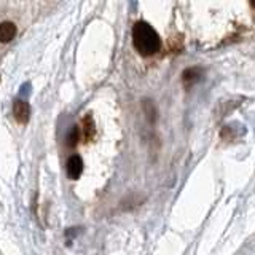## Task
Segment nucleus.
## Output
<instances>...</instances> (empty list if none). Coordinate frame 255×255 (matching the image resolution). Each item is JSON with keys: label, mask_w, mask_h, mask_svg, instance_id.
I'll return each mask as SVG.
<instances>
[{"label": "nucleus", "mask_w": 255, "mask_h": 255, "mask_svg": "<svg viewBox=\"0 0 255 255\" xmlns=\"http://www.w3.org/2000/svg\"><path fill=\"white\" fill-rule=\"evenodd\" d=\"M132 43L139 54L153 56L161 48V38L148 22L139 21L132 27Z\"/></svg>", "instance_id": "f257e3e1"}, {"label": "nucleus", "mask_w": 255, "mask_h": 255, "mask_svg": "<svg viewBox=\"0 0 255 255\" xmlns=\"http://www.w3.org/2000/svg\"><path fill=\"white\" fill-rule=\"evenodd\" d=\"M96 137V123H94V118L91 114H88L83 118V123H82V129H80V139L83 142H91Z\"/></svg>", "instance_id": "f03ea898"}, {"label": "nucleus", "mask_w": 255, "mask_h": 255, "mask_svg": "<svg viewBox=\"0 0 255 255\" xmlns=\"http://www.w3.org/2000/svg\"><path fill=\"white\" fill-rule=\"evenodd\" d=\"M13 115L14 118L18 120L19 123H27L29 122V118H30V107H29V104L26 101H22V99H18V101H14L13 104Z\"/></svg>", "instance_id": "7ed1b4c3"}, {"label": "nucleus", "mask_w": 255, "mask_h": 255, "mask_svg": "<svg viewBox=\"0 0 255 255\" xmlns=\"http://www.w3.org/2000/svg\"><path fill=\"white\" fill-rule=\"evenodd\" d=\"M83 172V161L78 155H74L69 158L67 161V174L72 180H77Z\"/></svg>", "instance_id": "20e7f679"}, {"label": "nucleus", "mask_w": 255, "mask_h": 255, "mask_svg": "<svg viewBox=\"0 0 255 255\" xmlns=\"http://www.w3.org/2000/svg\"><path fill=\"white\" fill-rule=\"evenodd\" d=\"M16 35V26L10 21H5L0 24V42L2 43H8L11 42Z\"/></svg>", "instance_id": "39448f33"}, {"label": "nucleus", "mask_w": 255, "mask_h": 255, "mask_svg": "<svg viewBox=\"0 0 255 255\" xmlns=\"http://www.w3.org/2000/svg\"><path fill=\"white\" fill-rule=\"evenodd\" d=\"M201 75H203L201 69H199V67H191V69H187L185 72H183L182 80H183V83H185V86H191V85H195L196 82H199Z\"/></svg>", "instance_id": "423d86ee"}, {"label": "nucleus", "mask_w": 255, "mask_h": 255, "mask_svg": "<svg viewBox=\"0 0 255 255\" xmlns=\"http://www.w3.org/2000/svg\"><path fill=\"white\" fill-rule=\"evenodd\" d=\"M78 140H80V129L77 126H74V128H72V131L69 132V135H67V145L75 147Z\"/></svg>", "instance_id": "0eeeda50"}, {"label": "nucleus", "mask_w": 255, "mask_h": 255, "mask_svg": "<svg viewBox=\"0 0 255 255\" xmlns=\"http://www.w3.org/2000/svg\"><path fill=\"white\" fill-rule=\"evenodd\" d=\"M252 6H255V2H252Z\"/></svg>", "instance_id": "6e6552de"}]
</instances>
